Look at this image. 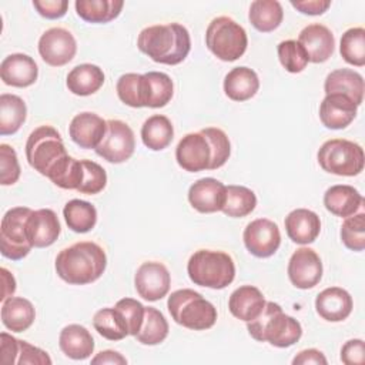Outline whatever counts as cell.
<instances>
[{
  "label": "cell",
  "instance_id": "obj_26",
  "mask_svg": "<svg viewBox=\"0 0 365 365\" xmlns=\"http://www.w3.org/2000/svg\"><path fill=\"white\" fill-rule=\"evenodd\" d=\"M265 302L262 292L257 287L242 285L230 295L228 308L235 318L250 322L262 312Z\"/></svg>",
  "mask_w": 365,
  "mask_h": 365
},
{
  "label": "cell",
  "instance_id": "obj_1",
  "mask_svg": "<svg viewBox=\"0 0 365 365\" xmlns=\"http://www.w3.org/2000/svg\"><path fill=\"white\" fill-rule=\"evenodd\" d=\"M137 47L155 63L175 66L188 56L191 38L188 30L180 23L155 24L140 31Z\"/></svg>",
  "mask_w": 365,
  "mask_h": 365
},
{
  "label": "cell",
  "instance_id": "obj_25",
  "mask_svg": "<svg viewBox=\"0 0 365 365\" xmlns=\"http://www.w3.org/2000/svg\"><path fill=\"white\" fill-rule=\"evenodd\" d=\"M324 205L331 214L346 218L356 214L364 205V197L352 185L336 184L325 191Z\"/></svg>",
  "mask_w": 365,
  "mask_h": 365
},
{
  "label": "cell",
  "instance_id": "obj_4",
  "mask_svg": "<svg viewBox=\"0 0 365 365\" xmlns=\"http://www.w3.org/2000/svg\"><path fill=\"white\" fill-rule=\"evenodd\" d=\"M187 272L195 285L222 289L234 281L235 264L224 251L198 250L190 257Z\"/></svg>",
  "mask_w": 365,
  "mask_h": 365
},
{
  "label": "cell",
  "instance_id": "obj_51",
  "mask_svg": "<svg viewBox=\"0 0 365 365\" xmlns=\"http://www.w3.org/2000/svg\"><path fill=\"white\" fill-rule=\"evenodd\" d=\"M33 6L40 16L54 20V19H61L67 13L68 1L67 0H33Z\"/></svg>",
  "mask_w": 365,
  "mask_h": 365
},
{
  "label": "cell",
  "instance_id": "obj_31",
  "mask_svg": "<svg viewBox=\"0 0 365 365\" xmlns=\"http://www.w3.org/2000/svg\"><path fill=\"white\" fill-rule=\"evenodd\" d=\"M66 84L68 91L76 96H91L104 84V73L96 64H78L67 74Z\"/></svg>",
  "mask_w": 365,
  "mask_h": 365
},
{
  "label": "cell",
  "instance_id": "obj_46",
  "mask_svg": "<svg viewBox=\"0 0 365 365\" xmlns=\"http://www.w3.org/2000/svg\"><path fill=\"white\" fill-rule=\"evenodd\" d=\"M83 163V181H81V185L78 187V192L81 194H88V195H93V194H98L100 191L104 190L106 184H107V173L106 170L91 161V160H81Z\"/></svg>",
  "mask_w": 365,
  "mask_h": 365
},
{
  "label": "cell",
  "instance_id": "obj_44",
  "mask_svg": "<svg viewBox=\"0 0 365 365\" xmlns=\"http://www.w3.org/2000/svg\"><path fill=\"white\" fill-rule=\"evenodd\" d=\"M282 67L289 73H301L308 64V54L298 40H284L277 47Z\"/></svg>",
  "mask_w": 365,
  "mask_h": 365
},
{
  "label": "cell",
  "instance_id": "obj_16",
  "mask_svg": "<svg viewBox=\"0 0 365 365\" xmlns=\"http://www.w3.org/2000/svg\"><path fill=\"white\" fill-rule=\"evenodd\" d=\"M0 361L3 365H50L51 358L48 354L27 341L14 338L7 332L0 334Z\"/></svg>",
  "mask_w": 365,
  "mask_h": 365
},
{
  "label": "cell",
  "instance_id": "obj_32",
  "mask_svg": "<svg viewBox=\"0 0 365 365\" xmlns=\"http://www.w3.org/2000/svg\"><path fill=\"white\" fill-rule=\"evenodd\" d=\"M174 137V128L168 117L154 114L148 117L141 127V140L144 145L153 151L167 148Z\"/></svg>",
  "mask_w": 365,
  "mask_h": 365
},
{
  "label": "cell",
  "instance_id": "obj_35",
  "mask_svg": "<svg viewBox=\"0 0 365 365\" xmlns=\"http://www.w3.org/2000/svg\"><path fill=\"white\" fill-rule=\"evenodd\" d=\"M27 107L21 97L16 94L0 96V134L10 135L19 131L26 121Z\"/></svg>",
  "mask_w": 365,
  "mask_h": 365
},
{
  "label": "cell",
  "instance_id": "obj_30",
  "mask_svg": "<svg viewBox=\"0 0 365 365\" xmlns=\"http://www.w3.org/2000/svg\"><path fill=\"white\" fill-rule=\"evenodd\" d=\"M36 319L33 304L23 297H9L3 301L1 322L11 332H23L29 329Z\"/></svg>",
  "mask_w": 365,
  "mask_h": 365
},
{
  "label": "cell",
  "instance_id": "obj_5",
  "mask_svg": "<svg viewBox=\"0 0 365 365\" xmlns=\"http://www.w3.org/2000/svg\"><path fill=\"white\" fill-rule=\"evenodd\" d=\"M171 318L181 327L192 331H204L217 321L215 307L200 292L182 288L171 292L167 301Z\"/></svg>",
  "mask_w": 365,
  "mask_h": 365
},
{
  "label": "cell",
  "instance_id": "obj_55",
  "mask_svg": "<svg viewBox=\"0 0 365 365\" xmlns=\"http://www.w3.org/2000/svg\"><path fill=\"white\" fill-rule=\"evenodd\" d=\"M0 272H1V281H3V294H1L0 299L4 301V299H7L9 297H11L14 294V291H16V279H14V277L6 268H1Z\"/></svg>",
  "mask_w": 365,
  "mask_h": 365
},
{
  "label": "cell",
  "instance_id": "obj_21",
  "mask_svg": "<svg viewBox=\"0 0 365 365\" xmlns=\"http://www.w3.org/2000/svg\"><path fill=\"white\" fill-rule=\"evenodd\" d=\"M358 106L344 94H327L319 104V120L331 130L348 127L355 115Z\"/></svg>",
  "mask_w": 365,
  "mask_h": 365
},
{
  "label": "cell",
  "instance_id": "obj_17",
  "mask_svg": "<svg viewBox=\"0 0 365 365\" xmlns=\"http://www.w3.org/2000/svg\"><path fill=\"white\" fill-rule=\"evenodd\" d=\"M225 194L227 185L212 177H205L191 184L188 190V201L198 212L211 214L222 210Z\"/></svg>",
  "mask_w": 365,
  "mask_h": 365
},
{
  "label": "cell",
  "instance_id": "obj_2",
  "mask_svg": "<svg viewBox=\"0 0 365 365\" xmlns=\"http://www.w3.org/2000/svg\"><path fill=\"white\" fill-rule=\"evenodd\" d=\"M57 275L71 285H86L97 281L107 267L104 250L93 241H80L56 257Z\"/></svg>",
  "mask_w": 365,
  "mask_h": 365
},
{
  "label": "cell",
  "instance_id": "obj_11",
  "mask_svg": "<svg viewBox=\"0 0 365 365\" xmlns=\"http://www.w3.org/2000/svg\"><path fill=\"white\" fill-rule=\"evenodd\" d=\"M175 160L188 173L211 170L214 160L212 145L201 131L185 134L177 144Z\"/></svg>",
  "mask_w": 365,
  "mask_h": 365
},
{
  "label": "cell",
  "instance_id": "obj_45",
  "mask_svg": "<svg viewBox=\"0 0 365 365\" xmlns=\"http://www.w3.org/2000/svg\"><path fill=\"white\" fill-rule=\"evenodd\" d=\"M341 240L344 245L352 251H364L365 248V214L361 211L346 217L341 225Z\"/></svg>",
  "mask_w": 365,
  "mask_h": 365
},
{
  "label": "cell",
  "instance_id": "obj_43",
  "mask_svg": "<svg viewBox=\"0 0 365 365\" xmlns=\"http://www.w3.org/2000/svg\"><path fill=\"white\" fill-rule=\"evenodd\" d=\"M339 53L342 58L352 66H365V30L364 27L348 29L339 43Z\"/></svg>",
  "mask_w": 365,
  "mask_h": 365
},
{
  "label": "cell",
  "instance_id": "obj_22",
  "mask_svg": "<svg viewBox=\"0 0 365 365\" xmlns=\"http://www.w3.org/2000/svg\"><path fill=\"white\" fill-rule=\"evenodd\" d=\"M0 77L4 84L11 87H29L36 83L38 77V67L33 57L14 53L7 57L0 64Z\"/></svg>",
  "mask_w": 365,
  "mask_h": 365
},
{
  "label": "cell",
  "instance_id": "obj_28",
  "mask_svg": "<svg viewBox=\"0 0 365 365\" xmlns=\"http://www.w3.org/2000/svg\"><path fill=\"white\" fill-rule=\"evenodd\" d=\"M324 90L325 94H344L356 106H361L364 100V78L354 70L338 68L327 76Z\"/></svg>",
  "mask_w": 365,
  "mask_h": 365
},
{
  "label": "cell",
  "instance_id": "obj_12",
  "mask_svg": "<svg viewBox=\"0 0 365 365\" xmlns=\"http://www.w3.org/2000/svg\"><path fill=\"white\" fill-rule=\"evenodd\" d=\"M77 51L74 36L63 27H51L46 30L38 40V53L44 63L60 67L70 63Z\"/></svg>",
  "mask_w": 365,
  "mask_h": 365
},
{
  "label": "cell",
  "instance_id": "obj_29",
  "mask_svg": "<svg viewBox=\"0 0 365 365\" xmlns=\"http://www.w3.org/2000/svg\"><path fill=\"white\" fill-rule=\"evenodd\" d=\"M258 88L257 73L245 66L234 67L224 78V93L232 101H247L257 94Z\"/></svg>",
  "mask_w": 365,
  "mask_h": 365
},
{
  "label": "cell",
  "instance_id": "obj_19",
  "mask_svg": "<svg viewBox=\"0 0 365 365\" xmlns=\"http://www.w3.org/2000/svg\"><path fill=\"white\" fill-rule=\"evenodd\" d=\"M61 231L57 214L50 208L31 211L27 218V237L31 247L44 248L56 242Z\"/></svg>",
  "mask_w": 365,
  "mask_h": 365
},
{
  "label": "cell",
  "instance_id": "obj_49",
  "mask_svg": "<svg viewBox=\"0 0 365 365\" xmlns=\"http://www.w3.org/2000/svg\"><path fill=\"white\" fill-rule=\"evenodd\" d=\"M20 164L14 148L9 144H0V184L11 185L20 177Z\"/></svg>",
  "mask_w": 365,
  "mask_h": 365
},
{
  "label": "cell",
  "instance_id": "obj_48",
  "mask_svg": "<svg viewBox=\"0 0 365 365\" xmlns=\"http://www.w3.org/2000/svg\"><path fill=\"white\" fill-rule=\"evenodd\" d=\"M115 308L121 312L123 318L125 319V324L128 328V335L135 336L143 325L145 307L137 299L123 298L115 304Z\"/></svg>",
  "mask_w": 365,
  "mask_h": 365
},
{
  "label": "cell",
  "instance_id": "obj_38",
  "mask_svg": "<svg viewBox=\"0 0 365 365\" xmlns=\"http://www.w3.org/2000/svg\"><path fill=\"white\" fill-rule=\"evenodd\" d=\"M96 331L108 341H120L128 335V328L121 312L114 308H101L94 314Z\"/></svg>",
  "mask_w": 365,
  "mask_h": 365
},
{
  "label": "cell",
  "instance_id": "obj_20",
  "mask_svg": "<svg viewBox=\"0 0 365 365\" xmlns=\"http://www.w3.org/2000/svg\"><path fill=\"white\" fill-rule=\"evenodd\" d=\"M298 41L305 48L311 63L327 61L335 48V38L332 31L321 23L305 26L299 33Z\"/></svg>",
  "mask_w": 365,
  "mask_h": 365
},
{
  "label": "cell",
  "instance_id": "obj_13",
  "mask_svg": "<svg viewBox=\"0 0 365 365\" xmlns=\"http://www.w3.org/2000/svg\"><path fill=\"white\" fill-rule=\"evenodd\" d=\"M242 240L250 254L258 258H268L279 248L281 232L274 221L268 218H257L245 227Z\"/></svg>",
  "mask_w": 365,
  "mask_h": 365
},
{
  "label": "cell",
  "instance_id": "obj_6",
  "mask_svg": "<svg viewBox=\"0 0 365 365\" xmlns=\"http://www.w3.org/2000/svg\"><path fill=\"white\" fill-rule=\"evenodd\" d=\"M208 50L222 61H235L247 50L248 37L241 24L227 16L211 20L205 31Z\"/></svg>",
  "mask_w": 365,
  "mask_h": 365
},
{
  "label": "cell",
  "instance_id": "obj_47",
  "mask_svg": "<svg viewBox=\"0 0 365 365\" xmlns=\"http://www.w3.org/2000/svg\"><path fill=\"white\" fill-rule=\"evenodd\" d=\"M201 133L207 135V138L212 145L214 160H212L211 170H217L222 167L231 154V144H230L228 135L221 128H217V127H205L201 130Z\"/></svg>",
  "mask_w": 365,
  "mask_h": 365
},
{
  "label": "cell",
  "instance_id": "obj_9",
  "mask_svg": "<svg viewBox=\"0 0 365 365\" xmlns=\"http://www.w3.org/2000/svg\"><path fill=\"white\" fill-rule=\"evenodd\" d=\"M33 210L29 207H14L6 211L0 225V251L1 255L19 261L31 251L27 237V218Z\"/></svg>",
  "mask_w": 365,
  "mask_h": 365
},
{
  "label": "cell",
  "instance_id": "obj_36",
  "mask_svg": "<svg viewBox=\"0 0 365 365\" xmlns=\"http://www.w3.org/2000/svg\"><path fill=\"white\" fill-rule=\"evenodd\" d=\"M63 215L67 227L74 232H88L94 228L97 222V210L96 207L84 200H70L64 208Z\"/></svg>",
  "mask_w": 365,
  "mask_h": 365
},
{
  "label": "cell",
  "instance_id": "obj_10",
  "mask_svg": "<svg viewBox=\"0 0 365 365\" xmlns=\"http://www.w3.org/2000/svg\"><path fill=\"white\" fill-rule=\"evenodd\" d=\"M134 150L135 138L131 127L121 120H108L106 135L94 151L106 161L120 164L127 161Z\"/></svg>",
  "mask_w": 365,
  "mask_h": 365
},
{
  "label": "cell",
  "instance_id": "obj_39",
  "mask_svg": "<svg viewBox=\"0 0 365 365\" xmlns=\"http://www.w3.org/2000/svg\"><path fill=\"white\" fill-rule=\"evenodd\" d=\"M168 335V322L161 311L154 307H145L144 321L135 338L143 345H158Z\"/></svg>",
  "mask_w": 365,
  "mask_h": 365
},
{
  "label": "cell",
  "instance_id": "obj_14",
  "mask_svg": "<svg viewBox=\"0 0 365 365\" xmlns=\"http://www.w3.org/2000/svg\"><path fill=\"white\" fill-rule=\"evenodd\" d=\"M171 285V277L167 267L158 261L143 262L134 275L137 294L145 301H158L164 298Z\"/></svg>",
  "mask_w": 365,
  "mask_h": 365
},
{
  "label": "cell",
  "instance_id": "obj_37",
  "mask_svg": "<svg viewBox=\"0 0 365 365\" xmlns=\"http://www.w3.org/2000/svg\"><path fill=\"white\" fill-rule=\"evenodd\" d=\"M118 98L134 108L145 107L147 104V81L144 74L125 73L117 80Z\"/></svg>",
  "mask_w": 365,
  "mask_h": 365
},
{
  "label": "cell",
  "instance_id": "obj_23",
  "mask_svg": "<svg viewBox=\"0 0 365 365\" xmlns=\"http://www.w3.org/2000/svg\"><path fill=\"white\" fill-rule=\"evenodd\" d=\"M352 297L339 287H329L321 291L315 298L317 314L328 322H341L352 312Z\"/></svg>",
  "mask_w": 365,
  "mask_h": 365
},
{
  "label": "cell",
  "instance_id": "obj_50",
  "mask_svg": "<svg viewBox=\"0 0 365 365\" xmlns=\"http://www.w3.org/2000/svg\"><path fill=\"white\" fill-rule=\"evenodd\" d=\"M341 361L345 365H362L365 362V344L362 339H349L341 348Z\"/></svg>",
  "mask_w": 365,
  "mask_h": 365
},
{
  "label": "cell",
  "instance_id": "obj_33",
  "mask_svg": "<svg viewBox=\"0 0 365 365\" xmlns=\"http://www.w3.org/2000/svg\"><path fill=\"white\" fill-rule=\"evenodd\" d=\"M250 23L261 33H269L279 27L284 19V10L277 0H255L248 11Z\"/></svg>",
  "mask_w": 365,
  "mask_h": 365
},
{
  "label": "cell",
  "instance_id": "obj_18",
  "mask_svg": "<svg viewBox=\"0 0 365 365\" xmlns=\"http://www.w3.org/2000/svg\"><path fill=\"white\" fill-rule=\"evenodd\" d=\"M107 131V121L98 114L84 111L73 117L68 125L70 138L81 148H97Z\"/></svg>",
  "mask_w": 365,
  "mask_h": 365
},
{
  "label": "cell",
  "instance_id": "obj_27",
  "mask_svg": "<svg viewBox=\"0 0 365 365\" xmlns=\"http://www.w3.org/2000/svg\"><path fill=\"white\" fill-rule=\"evenodd\" d=\"M58 345L63 354L71 359H87L94 351V339L90 331L78 324H70L60 331Z\"/></svg>",
  "mask_w": 365,
  "mask_h": 365
},
{
  "label": "cell",
  "instance_id": "obj_24",
  "mask_svg": "<svg viewBox=\"0 0 365 365\" xmlns=\"http://www.w3.org/2000/svg\"><path fill=\"white\" fill-rule=\"evenodd\" d=\"M284 224L287 235L301 245L314 242L321 231V220L318 214L308 208L292 210L285 217Z\"/></svg>",
  "mask_w": 365,
  "mask_h": 365
},
{
  "label": "cell",
  "instance_id": "obj_41",
  "mask_svg": "<svg viewBox=\"0 0 365 365\" xmlns=\"http://www.w3.org/2000/svg\"><path fill=\"white\" fill-rule=\"evenodd\" d=\"M147 81V104L150 108L167 106L174 94V84L168 74L161 71H148L144 74Z\"/></svg>",
  "mask_w": 365,
  "mask_h": 365
},
{
  "label": "cell",
  "instance_id": "obj_53",
  "mask_svg": "<svg viewBox=\"0 0 365 365\" xmlns=\"http://www.w3.org/2000/svg\"><path fill=\"white\" fill-rule=\"evenodd\" d=\"M292 364L294 365H309V364H314V365H327L328 361L325 358V355L315 349V348H309V349H304V351H299L294 359H292Z\"/></svg>",
  "mask_w": 365,
  "mask_h": 365
},
{
  "label": "cell",
  "instance_id": "obj_3",
  "mask_svg": "<svg viewBox=\"0 0 365 365\" xmlns=\"http://www.w3.org/2000/svg\"><path fill=\"white\" fill-rule=\"evenodd\" d=\"M250 335L259 342H269L277 348H288L299 341L302 335L301 324L284 314L281 305L265 302L262 312L252 321L247 322Z\"/></svg>",
  "mask_w": 365,
  "mask_h": 365
},
{
  "label": "cell",
  "instance_id": "obj_40",
  "mask_svg": "<svg viewBox=\"0 0 365 365\" xmlns=\"http://www.w3.org/2000/svg\"><path fill=\"white\" fill-rule=\"evenodd\" d=\"M257 205V197L252 190L244 185H227L225 202L222 212L232 218H241L254 211Z\"/></svg>",
  "mask_w": 365,
  "mask_h": 365
},
{
  "label": "cell",
  "instance_id": "obj_15",
  "mask_svg": "<svg viewBox=\"0 0 365 365\" xmlns=\"http://www.w3.org/2000/svg\"><path fill=\"white\" fill-rule=\"evenodd\" d=\"M322 261L319 255L308 247L298 248L288 261V278L299 289L314 288L322 278Z\"/></svg>",
  "mask_w": 365,
  "mask_h": 365
},
{
  "label": "cell",
  "instance_id": "obj_52",
  "mask_svg": "<svg viewBox=\"0 0 365 365\" xmlns=\"http://www.w3.org/2000/svg\"><path fill=\"white\" fill-rule=\"evenodd\" d=\"M291 6L302 14L319 16L328 10V7L331 6V1L329 0H302V1L292 0Z\"/></svg>",
  "mask_w": 365,
  "mask_h": 365
},
{
  "label": "cell",
  "instance_id": "obj_42",
  "mask_svg": "<svg viewBox=\"0 0 365 365\" xmlns=\"http://www.w3.org/2000/svg\"><path fill=\"white\" fill-rule=\"evenodd\" d=\"M83 163L70 155H66L58 164L51 170L47 178L51 180L60 188L64 190H78L83 181Z\"/></svg>",
  "mask_w": 365,
  "mask_h": 365
},
{
  "label": "cell",
  "instance_id": "obj_7",
  "mask_svg": "<svg viewBox=\"0 0 365 365\" xmlns=\"http://www.w3.org/2000/svg\"><path fill=\"white\" fill-rule=\"evenodd\" d=\"M67 154L60 133L51 125H40L33 130L26 143V158L36 171L48 177L51 170Z\"/></svg>",
  "mask_w": 365,
  "mask_h": 365
},
{
  "label": "cell",
  "instance_id": "obj_34",
  "mask_svg": "<svg viewBox=\"0 0 365 365\" xmlns=\"http://www.w3.org/2000/svg\"><path fill=\"white\" fill-rule=\"evenodd\" d=\"M80 19L87 23H108L123 10V0H77L74 3Z\"/></svg>",
  "mask_w": 365,
  "mask_h": 365
},
{
  "label": "cell",
  "instance_id": "obj_8",
  "mask_svg": "<svg viewBox=\"0 0 365 365\" xmlns=\"http://www.w3.org/2000/svg\"><path fill=\"white\" fill-rule=\"evenodd\" d=\"M318 164L329 174L354 177L361 174L365 164L364 148L345 138L325 141L317 154Z\"/></svg>",
  "mask_w": 365,
  "mask_h": 365
},
{
  "label": "cell",
  "instance_id": "obj_54",
  "mask_svg": "<svg viewBox=\"0 0 365 365\" xmlns=\"http://www.w3.org/2000/svg\"><path fill=\"white\" fill-rule=\"evenodd\" d=\"M91 364H111V365H125L127 359L117 351H101L94 358H91Z\"/></svg>",
  "mask_w": 365,
  "mask_h": 365
}]
</instances>
